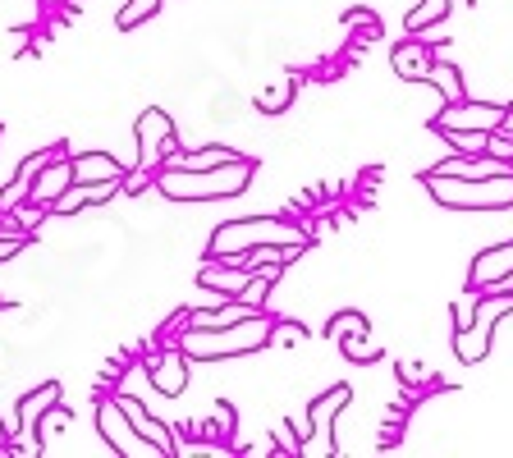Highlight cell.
Masks as SVG:
<instances>
[{"label": "cell", "mask_w": 513, "mask_h": 458, "mask_svg": "<svg viewBox=\"0 0 513 458\" xmlns=\"http://www.w3.org/2000/svg\"><path fill=\"white\" fill-rule=\"evenodd\" d=\"M243 152H234V147H202V152H179V147H170V152L161 156V170H216V165H230L239 161Z\"/></svg>", "instance_id": "9a60e30c"}, {"label": "cell", "mask_w": 513, "mask_h": 458, "mask_svg": "<svg viewBox=\"0 0 513 458\" xmlns=\"http://www.w3.org/2000/svg\"><path fill=\"white\" fill-rule=\"evenodd\" d=\"M390 65H394V74L413 78V83H426V74H431V65H436V46L426 42V33H408V42L394 46Z\"/></svg>", "instance_id": "8fae6325"}, {"label": "cell", "mask_w": 513, "mask_h": 458, "mask_svg": "<svg viewBox=\"0 0 513 458\" xmlns=\"http://www.w3.org/2000/svg\"><path fill=\"white\" fill-rule=\"evenodd\" d=\"M362 330H372V321L362 317V312H353V307L349 312H335V317L326 321V339H335V344L349 335H362Z\"/></svg>", "instance_id": "484cf974"}, {"label": "cell", "mask_w": 513, "mask_h": 458, "mask_svg": "<svg viewBox=\"0 0 513 458\" xmlns=\"http://www.w3.org/2000/svg\"><path fill=\"white\" fill-rule=\"evenodd\" d=\"M513 312V294H477V317L468 330H454V358L459 362H481L491 353V335L504 317Z\"/></svg>", "instance_id": "5b68a950"}, {"label": "cell", "mask_w": 513, "mask_h": 458, "mask_svg": "<svg viewBox=\"0 0 513 458\" xmlns=\"http://www.w3.org/2000/svg\"><path fill=\"white\" fill-rule=\"evenodd\" d=\"M477 294H513V271L500 275V280H491L486 289H477Z\"/></svg>", "instance_id": "f35d334b"}, {"label": "cell", "mask_w": 513, "mask_h": 458, "mask_svg": "<svg viewBox=\"0 0 513 458\" xmlns=\"http://www.w3.org/2000/svg\"><path fill=\"white\" fill-rule=\"evenodd\" d=\"M294 92H298V78H284L275 88H262L257 92V110L262 115H284V110L294 106Z\"/></svg>", "instance_id": "7402d4cb"}, {"label": "cell", "mask_w": 513, "mask_h": 458, "mask_svg": "<svg viewBox=\"0 0 513 458\" xmlns=\"http://www.w3.org/2000/svg\"><path fill=\"white\" fill-rule=\"evenodd\" d=\"M271 275H262V271H252V280L248 284H243V289H239V294H234V298H239V303H248V307H257V312H262V307H266V294H271Z\"/></svg>", "instance_id": "f1b7e54d"}, {"label": "cell", "mask_w": 513, "mask_h": 458, "mask_svg": "<svg viewBox=\"0 0 513 458\" xmlns=\"http://www.w3.org/2000/svg\"><path fill=\"white\" fill-rule=\"evenodd\" d=\"M60 426H69V413H65V408H60V404H55V408H46V413H42V422H37V440H42V449L51 445V436H55V431H60Z\"/></svg>", "instance_id": "4dcf8cb0"}, {"label": "cell", "mask_w": 513, "mask_h": 458, "mask_svg": "<svg viewBox=\"0 0 513 458\" xmlns=\"http://www.w3.org/2000/svg\"><path fill=\"white\" fill-rule=\"evenodd\" d=\"M339 349H344V358H349V362H376V358H381V344L372 339V330L339 339Z\"/></svg>", "instance_id": "4316f807"}, {"label": "cell", "mask_w": 513, "mask_h": 458, "mask_svg": "<svg viewBox=\"0 0 513 458\" xmlns=\"http://www.w3.org/2000/svg\"><path fill=\"white\" fill-rule=\"evenodd\" d=\"M426 83L440 92V101H445V106H454V101L468 97V88H463V74L449 65V60H436V65H431V74H426Z\"/></svg>", "instance_id": "44dd1931"}, {"label": "cell", "mask_w": 513, "mask_h": 458, "mask_svg": "<svg viewBox=\"0 0 513 458\" xmlns=\"http://www.w3.org/2000/svg\"><path fill=\"white\" fill-rule=\"evenodd\" d=\"M97 431L110 440V449L115 454H124V458H161L147 440L133 431V422H129V413L120 408V399L110 394V399H97Z\"/></svg>", "instance_id": "52a82bcc"}, {"label": "cell", "mask_w": 513, "mask_h": 458, "mask_svg": "<svg viewBox=\"0 0 513 458\" xmlns=\"http://www.w3.org/2000/svg\"><path fill=\"white\" fill-rule=\"evenodd\" d=\"M69 165H74V184H106V179L124 184V175H129V165L115 161V156H106V152L69 156Z\"/></svg>", "instance_id": "5bb4252c"}, {"label": "cell", "mask_w": 513, "mask_h": 458, "mask_svg": "<svg viewBox=\"0 0 513 458\" xmlns=\"http://www.w3.org/2000/svg\"><path fill=\"white\" fill-rule=\"evenodd\" d=\"M307 339V330L298 326V321H275L271 326V344H284V349H289V344H303Z\"/></svg>", "instance_id": "d6a6232c"}, {"label": "cell", "mask_w": 513, "mask_h": 458, "mask_svg": "<svg viewBox=\"0 0 513 458\" xmlns=\"http://www.w3.org/2000/svg\"><path fill=\"white\" fill-rule=\"evenodd\" d=\"M266 243H312L303 220L294 216H243V220H225V225L211 234L207 257H243L252 248H266Z\"/></svg>", "instance_id": "7a4b0ae2"}, {"label": "cell", "mask_w": 513, "mask_h": 458, "mask_svg": "<svg viewBox=\"0 0 513 458\" xmlns=\"http://www.w3.org/2000/svg\"><path fill=\"white\" fill-rule=\"evenodd\" d=\"M120 399V408L129 413V422H133V431H138L147 445L156 449L161 458H175L179 454V436H175V426H165L161 417H152L147 413V404H138V399H129V394H115Z\"/></svg>", "instance_id": "30bf717a"}, {"label": "cell", "mask_w": 513, "mask_h": 458, "mask_svg": "<svg viewBox=\"0 0 513 458\" xmlns=\"http://www.w3.org/2000/svg\"><path fill=\"white\" fill-rule=\"evenodd\" d=\"M399 376H404L408 385H422V390H431V385H436V371L417 367V362H399Z\"/></svg>", "instance_id": "836d02e7"}, {"label": "cell", "mask_w": 513, "mask_h": 458, "mask_svg": "<svg viewBox=\"0 0 513 458\" xmlns=\"http://www.w3.org/2000/svg\"><path fill=\"white\" fill-rule=\"evenodd\" d=\"M230 431H234V408L220 404L216 417H211V436H220V445H225V440H230Z\"/></svg>", "instance_id": "d590c367"}, {"label": "cell", "mask_w": 513, "mask_h": 458, "mask_svg": "<svg viewBox=\"0 0 513 458\" xmlns=\"http://www.w3.org/2000/svg\"><path fill=\"white\" fill-rule=\"evenodd\" d=\"M0 234H33V229H23L14 216H0Z\"/></svg>", "instance_id": "60d3db41"}, {"label": "cell", "mask_w": 513, "mask_h": 458, "mask_svg": "<svg viewBox=\"0 0 513 458\" xmlns=\"http://www.w3.org/2000/svg\"><path fill=\"white\" fill-rule=\"evenodd\" d=\"M436 175H454V179H495V175H509L513 161H504V156H491V152H481V156H459L454 152V161H440L431 165Z\"/></svg>", "instance_id": "4fadbf2b"}, {"label": "cell", "mask_w": 513, "mask_h": 458, "mask_svg": "<svg viewBox=\"0 0 513 458\" xmlns=\"http://www.w3.org/2000/svg\"><path fill=\"white\" fill-rule=\"evenodd\" d=\"M156 10H161V0H129V5H124V10L115 14V23H120L124 33H129V28H138L142 19H152Z\"/></svg>", "instance_id": "f546056e"}, {"label": "cell", "mask_w": 513, "mask_h": 458, "mask_svg": "<svg viewBox=\"0 0 513 458\" xmlns=\"http://www.w3.org/2000/svg\"><path fill=\"white\" fill-rule=\"evenodd\" d=\"M252 179H257V156H239L216 170H156L152 188L170 202H225L248 193Z\"/></svg>", "instance_id": "6da1fadb"}, {"label": "cell", "mask_w": 513, "mask_h": 458, "mask_svg": "<svg viewBox=\"0 0 513 458\" xmlns=\"http://www.w3.org/2000/svg\"><path fill=\"white\" fill-rule=\"evenodd\" d=\"M344 23H349V28H358V33H367V42H376V37H381V19H376L372 10H349V14H344Z\"/></svg>", "instance_id": "1f68e13d"}, {"label": "cell", "mask_w": 513, "mask_h": 458, "mask_svg": "<svg viewBox=\"0 0 513 458\" xmlns=\"http://www.w3.org/2000/svg\"><path fill=\"white\" fill-rule=\"evenodd\" d=\"M271 454H303V440L289 436V426H280V431H275V440H271Z\"/></svg>", "instance_id": "74e56055"}, {"label": "cell", "mask_w": 513, "mask_h": 458, "mask_svg": "<svg viewBox=\"0 0 513 458\" xmlns=\"http://www.w3.org/2000/svg\"><path fill=\"white\" fill-rule=\"evenodd\" d=\"M513 271V239L509 243H495V248L477 252V262H472V275H468V289H486L491 280Z\"/></svg>", "instance_id": "2e32d148"}, {"label": "cell", "mask_w": 513, "mask_h": 458, "mask_svg": "<svg viewBox=\"0 0 513 458\" xmlns=\"http://www.w3.org/2000/svg\"><path fill=\"white\" fill-rule=\"evenodd\" d=\"M504 115H509V106H495V101H454V106H440L436 115V133L445 129H481V133H495L504 124Z\"/></svg>", "instance_id": "9c48e42d"}, {"label": "cell", "mask_w": 513, "mask_h": 458, "mask_svg": "<svg viewBox=\"0 0 513 458\" xmlns=\"http://www.w3.org/2000/svg\"><path fill=\"white\" fill-rule=\"evenodd\" d=\"M74 184V165H69V156H55V161H46L42 170H37L33 179V202H55V197L65 193V188Z\"/></svg>", "instance_id": "e0dca14e"}, {"label": "cell", "mask_w": 513, "mask_h": 458, "mask_svg": "<svg viewBox=\"0 0 513 458\" xmlns=\"http://www.w3.org/2000/svg\"><path fill=\"white\" fill-rule=\"evenodd\" d=\"M33 37H37V33H33V28H19V33H10V51H14V55H19V51H23V46L33 42Z\"/></svg>", "instance_id": "ab89813d"}, {"label": "cell", "mask_w": 513, "mask_h": 458, "mask_svg": "<svg viewBox=\"0 0 513 458\" xmlns=\"http://www.w3.org/2000/svg\"><path fill=\"white\" fill-rule=\"evenodd\" d=\"M28 197H33V179H28V175H14L10 184L0 188V216H10V211H19L23 202H28Z\"/></svg>", "instance_id": "83f0119b"}, {"label": "cell", "mask_w": 513, "mask_h": 458, "mask_svg": "<svg viewBox=\"0 0 513 458\" xmlns=\"http://www.w3.org/2000/svg\"><path fill=\"white\" fill-rule=\"evenodd\" d=\"M271 326L275 321L266 312H252L248 321L239 326H225V330H179L175 344L188 353V362H216V358H239V353H257L271 344Z\"/></svg>", "instance_id": "3957f363"}, {"label": "cell", "mask_w": 513, "mask_h": 458, "mask_svg": "<svg viewBox=\"0 0 513 458\" xmlns=\"http://www.w3.org/2000/svg\"><path fill=\"white\" fill-rule=\"evenodd\" d=\"M349 399H353L349 385H335V390H326L321 399H312V408H307V417H312V436H317V431L326 436L330 426H335V417L349 408ZM307 445H312V440H307ZM307 445H303V449H307Z\"/></svg>", "instance_id": "d6986e66"}, {"label": "cell", "mask_w": 513, "mask_h": 458, "mask_svg": "<svg viewBox=\"0 0 513 458\" xmlns=\"http://www.w3.org/2000/svg\"><path fill=\"white\" fill-rule=\"evenodd\" d=\"M60 399H65L60 381H46V385H37L33 394H23V399H19V426L28 431V436H37V422H42V413H46V408H55Z\"/></svg>", "instance_id": "ac0fdd59"}, {"label": "cell", "mask_w": 513, "mask_h": 458, "mask_svg": "<svg viewBox=\"0 0 513 458\" xmlns=\"http://www.w3.org/2000/svg\"><path fill=\"white\" fill-rule=\"evenodd\" d=\"M133 138H138V175H152L161 170V156L170 152V147H179V133H175V120L165 115L161 106H147L138 115V129H133Z\"/></svg>", "instance_id": "8992f818"}, {"label": "cell", "mask_w": 513, "mask_h": 458, "mask_svg": "<svg viewBox=\"0 0 513 458\" xmlns=\"http://www.w3.org/2000/svg\"><path fill=\"white\" fill-rule=\"evenodd\" d=\"M422 184H426V193L449 211H504V207H513V170L509 175H495V179H454V175L426 170Z\"/></svg>", "instance_id": "277c9868"}, {"label": "cell", "mask_w": 513, "mask_h": 458, "mask_svg": "<svg viewBox=\"0 0 513 458\" xmlns=\"http://www.w3.org/2000/svg\"><path fill=\"white\" fill-rule=\"evenodd\" d=\"M252 312H257V307L239 303V298H225L220 307H197L188 326H197V330H225V326H239V321H248Z\"/></svg>", "instance_id": "ffe728a7"}, {"label": "cell", "mask_w": 513, "mask_h": 458, "mask_svg": "<svg viewBox=\"0 0 513 458\" xmlns=\"http://www.w3.org/2000/svg\"><path fill=\"white\" fill-rule=\"evenodd\" d=\"M142 367L152 376V390L165 399H179L188 390V353L179 344H161V349H142Z\"/></svg>", "instance_id": "ba28073f"}, {"label": "cell", "mask_w": 513, "mask_h": 458, "mask_svg": "<svg viewBox=\"0 0 513 458\" xmlns=\"http://www.w3.org/2000/svg\"><path fill=\"white\" fill-rule=\"evenodd\" d=\"M472 317H477V289H472L468 298H459V303H454V330H468Z\"/></svg>", "instance_id": "e575fe53"}, {"label": "cell", "mask_w": 513, "mask_h": 458, "mask_svg": "<svg viewBox=\"0 0 513 458\" xmlns=\"http://www.w3.org/2000/svg\"><path fill=\"white\" fill-rule=\"evenodd\" d=\"M445 142H449V147H454L459 156L491 152V133H481V129H445Z\"/></svg>", "instance_id": "d4e9b609"}, {"label": "cell", "mask_w": 513, "mask_h": 458, "mask_svg": "<svg viewBox=\"0 0 513 458\" xmlns=\"http://www.w3.org/2000/svg\"><path fill=\"white\" fill-rule=\"evenodd\" d=\"M248 280H252V271H243L239 262H225V257H207L202 271H197V284H202L207 294H220V298H234Z\"/></svg>", "instance_id": "7c38bea8"}, {"label": "cell", "mask_w": 513, "mask_h": 458, "mask_svg": "<svg viewBox=\"0 0 513 458\" xmlns=\"http://www.w3.org/2000/svg\"><path fill=\"white\" fill-rule=\"evenodd\" d=\"M33 243V234H0V262H10V257H19L23 248Z\"/></svg>", "instance_id": "8d00e7d4"}, {"label": "cell", "mask_w": 513, "mask_h": 458, "mask_svg": "<svg viewBox=\"0 0 513 458\" xmlns=\"http://www.w3.org/2000/svg\"><path fill=\"white\" fill-rule=\"evenodd\" d=\"M83 207H92V184H69L65 193L55 197V202H46V211H51V216H78Z\"/></svg>", "instance_id": "cb8c5ba5"}, {"label": "cell", "mask_w": 513, "mask_h": 458, "mask_svg": "<svg viewBox=\"0 0 513 458\" xmlns=\"http://www.w3.org/2000/svg\"><path fill=\"white\" fill-rule=\"evenodd\" d=\"M445 14H449V0H422V5L404 19V33H431Z\"/></svg>", "instance_id": "603a6c76"}]
</instances>
